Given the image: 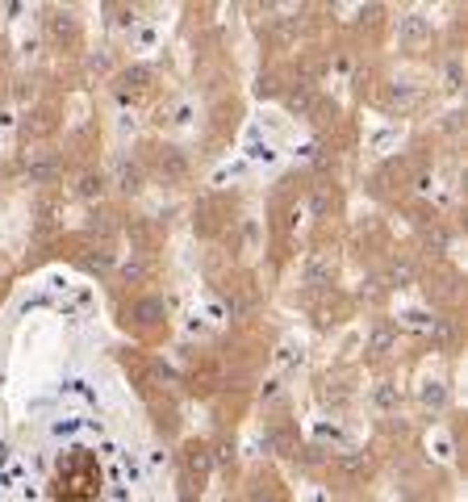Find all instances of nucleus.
Here are the masks:
<instances>
[{"mask_svg":"<svg viewBox=\"0 0 468 502\" xmlns=\"http://www.w3.org/2000/svg\"><path fill=\"white\" fill-rule=\"evenodd\" d=\"M100 490V465L92 452H67L54 469V499L59 502H92Z\"/></svg>","mask_w":468,"mask_h":502,"instance_id":"nucleus-1","label":"nucleus"}]
</instances>
